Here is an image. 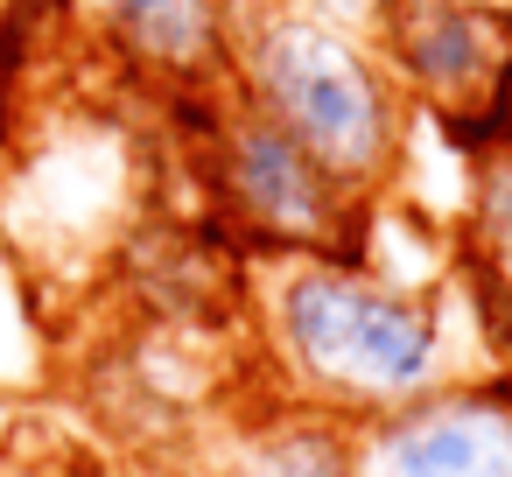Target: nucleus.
Here are the masks:
<instances>
[{
	"label": "nucleus",
	"mask_w": 512,
	"mask_h": 477,
	"mask_svg": "<svg viewBox=\"0 0 512 477\" xmlns=\"http://www.w3.org/2000/svg\"><path fill=\"white\" fill-rule=\"evenodd\" d=\"M358 477H512V365L463 372L351 428Z\"/></svg>",
	"instance_id": "obj_5"
},
{
	"label": "nucleus",
	"mask_w": 512,
	"mask_h": 477,
	"mask_svg": "<svg viewBox=\"0 0 512 477\" xmlns=\"http://www.w3.org/2000/svg\"><path fill=\"white\" fill-rule=\"evenodd\" d=\"M295 8H309V15H323V22H344V29H365V36H372V22L386 15V0H295Z\"/></svg>",
	"instance_id": "obj_11"
},
{
	"label": "nucleus",
	"mask_w": 512,
	"mask_h": 477,
	"mask_svg": "<svg viewBox=\"0 0 512 477\" xmlns=\"http://www.w3.org/2000/svg\"><path fill=\"white\" fill-rule=\"evenodd\" d=\"M470 260L512 281V148L470 162Z\"/></svg>",
	"instance_id": "obj_10"
},
{
	"label": "nucleus",
	"mask_w": 512,
	"mask_h": 477,
	"mask_svg": "<svg viewBox=\"0 0 512 477\" xmlns=\"http://www.w3.org/2000/svg\"><path fill=\"white\" fill-rule=\"evenodd\" d=\"M190 477H358V456H351L344 421L309 414L295 400H274V407L225 421L197 449Z\"/></svg>",
	"instance_id": "obj_7"
},
{
	"label": "nucleus",
	"mask_w": 512,
	"mask_h": 477,
	"mask_svg": "<svg viewBox=\"0 0 512 477\" xmlns=\"http://www.w3.org/2000/svg\"><path fill=\"white\" fill-rule=\"evenodd\" d=\"M372 50L463 162L512 148V0H386Z\"/></svg>",
	"instance_id": "obj_4"
},
{
	"label": "nucleus",
	"mask_w": 512,
	"mask_h": 477,
	"mask_svg": "<svg viewBox=\"0 0 512 477\" xmlns=\"http://www.w3.org/2000/svg\"><path fill=\"white\" fill-rule=\"evenodd\" d=\"M239 0H71V36L120 78L162 99L218 92Z\"/></svg>",
	"instance_id": "obj_6"
},
{
	"label": "nucleus",
	"mask_w": 512,
	"mask_h": 477,
	"mask_svg": "<svg viewBox=\"0 0 512 477\" xmlns=\"http://www.w3.org/2000/svg\"><path fill=\"white\" fill-rule=\"evenodd\" d=\"M0 477H113L106 456L57 414L0 421Z\"/></svg>",
	"instance_id": "obj_8"
},
{
	"label": "nucleus",
	"mask_w": 512,
	"mask_h": 477,
	"mask_svg": "<svg viewBox=\"0 0 512 477\" xmlns=\"http://www.w3.org/2000/svg\"><path fill=\"white\" fill-rule=\"evenodd\" d=\"M57 36H71V0H0V127L22 106L36 57Z\"/></svg>",
	"instance_id": "obj_9"
},
{
	"label": "nucleus",
	"mask_w": 512,
	"mask_h": 477,
	"mask_svg": "<svg viewBox=\"0 0 512 477\" xmlns=\"http://www.w3.org/2000/svg\"><path fill=\"white\" fill-rule=\"evenodd\" d=\"M246 274L274 400L358 428L470 372L442 288H414L365 253H274Z\"/></svg>",
	"instance_id": "obj_1"
},
{
	"label": "nucleus",
	"mask_w": 512,
	"mask_h": 477,
	"mask_svg": "<svg viewBox=\"0 0 512 477\" xmlns=\"http://www.w3.org/2000/svg\"><path fill=\"white\" fill-rule=\"evenodd\" d=\"M225 92L302 141L344 190L379 204L407 162L414 106L365 29L323 22L295 0H239Z\"/></svg>",
	"instance_id": "obj_2"
},
{
	"label": "nucleus",
	"mask_w": 512,
	"mask_h": 477,
	"mask_svg": "<svg viewBox=\"0 0 512 477\" xmlns=\"http://www.w3.org/2000/svg\"><path fill=\"white\" fill-rule=\"evenodd\" d=\"M204 127H197V169L211 190V225H225L246 260L274 253H358L365 232V197L344 190L302 141H288L274 120L239 106L225 85L197 92Z\"/></svg>",
	"instance_id": "obj_3"
}]
</instances>
